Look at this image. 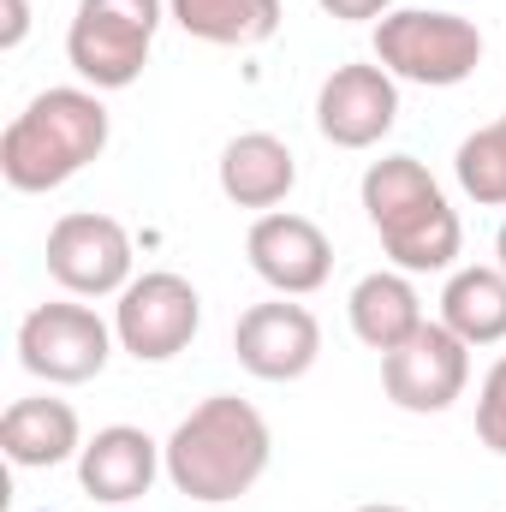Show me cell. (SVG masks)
<instances>
[{
	"label": "cell",
	"mask_w": 506,
	"mask_h": 512,
	"mask_svg": "<svg viewBox=\"0 0 506 512\" xmlns=\"http://www.w3.org/2000/svg\"><path fill=\"white\" fill-rule=\"evenodd\" d=\"M0 453L18 465V471H48V465H66L84 453V423L66 399H12L6 417H0Z\"/></svg>",
	"instance_id": "5bb4252c"
},
{
	"label": "cell",
	"mask_w": 506,
	"mask_h": 512,
	"mask_svg": "<svg viewBox=\"0 0 506 512\" xmlns=\"http://www.w3.org/2000/svg\"><path fill=\"white\" fill-rule=\"evenodd\" d=\"M167 18L209 48H256L280 30V0H167Z\"/></svg>",
	"instance_id": "ac0fdd59"
},
{
	"label": "cell",
	"mask_w": 506,
	"mask_h": 512,
	"mask_svg": "<svg viewBox=\"0 0 506 512\" xmlns=\"http://www.w3.org/2000/svg\"><path fill=\"white\" fill-rule=\"evenodd\" d=\"M167 0H78L66 30V60L90 90H131L149 66Z\"/></svg>",
	"instance_id": "5b68a950"
},
{
	"label": "cell",
	"mask_w": 506,
	"mask_h": 512,
	"mask_svg": "<svg viewBox=\"0 0 506 512\" xmlns=\"http://www.w3.org/2000/svg\"><path fill=\"white\" fill-rule=\"evenodd\" d=\"M48 274L72 298H120L131 280V233L114 215L78 209L48 227Z\"/></svg>",
	"instance_id": "ba28073f"
},
{
	"label": "cell",
	"mask_w": 506,
	"mask_h": 512,
	"mask_svg": "<svg viewBox=\"0 0 506 512\" xmlns=\"http://www.w3.org/2000/svg\"><path fill=\"white\" fill-rule=\"evenodd\" d=\"M203 328V298L185 274L173 268H149L137 274L120 304H114V340L126 346L137 364H167L179 358Z\"/></svg>",
	"instance_id": "52a82bcc"
},
{
	"label": "cell",
	"mask_w": 506,
	"mask_h": 512,
	"mask_svg": "<svg viewBox=\"0 0 506 512\" xmlns=\"http://www.w3.org/2000/svg\"><path fill=\"white\" fill-rule=\"evenodd\" d=\"M233 352L256 382H298L322 358V322L292 298H268V304H251L239 316Z\"/></svg>",
	"instance_id": "8fae6325"
},
{
	"label": "cell",
	"mask_w": 506,
	"mask_h": 512,
	"mask_svg": "<svg viewBox=\"0 0 506 512\" xmlns=\"http://www.w3.org/2000/svg\"><path fill=\"white\" fill-rule=\"evenodd\" d=\"M245 256H251L256 280H268L280 298H310V292H322L328 274H334V245H328V233H322L310 215H292V209L256 215L251 239H245Z\"/></svg>",
	"instance_id": "7c38bea8"
},
{
	"label": "cell",
	"mask_w": 506,
	"mask_h": 512,
	"mask_svg": "<svg viewBox=\"0 0 506 512\" xmlns=\"http://www.w3.org/2000/svg\"><path fill=\"white\" fill-rule=\"evenodd\" d=\"M346 316H352V334L370 346V352H393V346H405L429 316H423V298H417V286H411V274H399V268H381V274H364L358 286H352V304H346Z\"/></svg>",
	"instance_id": "2e32d148"
},
{
	"label": "cell",
	"mask_w": 506,
	"mask_h": 512,
	"mask_svg": "<svg viewBox=\"0 0 506 512\" xmlns=\"http://www.w3.org/2000/svg\"><path fill=\"white\" fill-rule=\"evenodd\" d=\"M161 459H167V483L179 495H191L203 507H227L262 483V471L274 459V435L251 399L209 393L191 417H179Z\"/></svg>",
	"instance_id": "6da1fadb"
},
{
	"label": "cell",
	"mask_w": 506,
	"mask_h": 512,
	"mask_svg": "<svg viewBox=\"0 0 506 512\" xmlns=\"http://www.w3.org/2000/svg\"><path fill=\"white\" fill-rule=\"evenodd\" d=\"M108 149V108L90 84H54L30 96V108L0 131V173L12 191L42 197L78 179Z\"/></svg>",
	"instance_id": "7a4b0ae2"
},
{
	"label": "cell",
	"mask_w": 506,
	"mask_h": 512,
	"mask_svg": "<svg viewBox=\"0 0 506 512\" xmlns=\"http://www.w3.org/2000/svg\"><path fill=\"white\" fill-rule=\"evenodd\" d=\"M471 382V346L447 328V322H423L405 346H393L381 358V387L399 411H417V417H435L447 411Z\"/></svg>",
	"instance_id": "9c48e42d"
},
{
	"label": "cell",
	"mask_w": 506,
	"mask_h": 512,
	"mask_svg": "<svg viewBox=\"0 0 506 512\" xmlns=\"http://www.w3.org/2000/svg\"><path fill=\"white\" fill-rule=\"evenodd\" d=\"M453 173H459L465 197H477L483 209H506V114L459 143Z\"/></svg>",
	"instance_id": "d6986e66"
},
{
	"label": "cell",
	"mask_w": 506,
	"mask_h": 512,
	"mask_svg": "<svg viewBox=\"0 0 506 512\" xmlns=\"http://www.w3.org/2000/svg\"><path fill=\"white\" fill-rule=\"evenodd\" d=\"M322 12L328 18H340V24H364V18H387L393 12V0H322Z\"/></svg>",
	"instance_id": "44dd1931"
},
{
	"label": "cell",
	"mask_w": 506,
	"mask_h": 512,
	"mask_svg": "<svg viewBox=\"0 0 506 512\" xmlns=\"http://www.w3.org/2000/svg\"><path fill=\"white\" fill-rule=\"evenodd\" d=\"M161 471H167L161 447H155L143 429H131V423L96 429V435L84 441V453H78V483H84V495L102 501V507H131V501H143Z\"/></svg>",
	"instance_id": "4fadbf2b"
},
{
	"label": "cell",
	"mask_w": 506,
	"mask_h": 512,
	"mask_svg": "<svg viewBox=\"0 0 506 512\" xmlns=\"http://www.w3.org/2000/svg\"><path fill=\"white\" fill-rule=\"evenodd\" d=\"M393 120H399V78L387 66L346 60L316 90V131L334 149H370L393 131Z\"/></svg>",
	"instance_id": "30bf717a"
},
{
	"label": "cell",
	"mask_w": 506,
	"mask_h": 512,
	"mask_svg": "<svg viewBox=\"0 0 506 512\" xmlns=\"http://www.w3.org/2000/svg\"><path fill=\"white\" fill-rule=\"evenodd\" d=\"M495 256H501L495 268H506V221H501V233H495Z\"/></svg>",
	"instance_id": "cb8c5ba5"
},
{
	"label": "cell",
	"mask_w": 506,
	"mask_h": 512,
	"mask_svg": "<svg viewBox=\"0 0 506 512\" xmlns=\"http://www.w3.org/2000/svg\"><path fill=\"white\" fill-rule=\"evenodd\" d=\"M114 358V328L90 304H36L18 322V364L48 387L96 382Z\"/></svg>",
	"instance_id": "8992f818"
},
{
	"label": "cell",
	"mask_w": 506,
	"mask_h": 512,
	"mask_svg": "<svg viewBox=\"0 0 506 512\" xmlns=\"http://www.w3.org/2000/svg\"><path fill=\"white\" fill-rule=\"evenodd\" d=\"M364 215L399 274H441L465 245L459 209L417 155H381L364 173Z\"/></svg>",
	"instance_id": "3957f363"
},
{
	"label": "cell",
	"mask_w": 506,
	"mask_h": 512,
	"mask_svg": "<svg viewBox=\"0 0 506 512\" xmlns=\"http://www.w3.org/2000/svg\"><path fill=\"white\" fill-rule=\"evenodd\" d=\"M441 322L477 352V346H501L506 340V268H453L447 292H441Z\"/></svg>",
	"instance_id": "e0dca14e"
},
{
	"label": "cell",
	"mask_w": 506,
	"mask_h": 512,
	"mask_svg": "<svg viewBox=\"0 0 506 512\" xmlns=\"http://www.w3.org/2000/svg\"><path fill=\"white\" fill-rule=\"evenodd\" d=\"M376 66H387L399 84L453 90L483 66V30L459 12L405 6L376 24Z\"/></svg>",
	"instance_id": "277c9868"
},
{
	"label": "cell",
	"mask_w": 506,
	"mask_h": 512,
	"mask_svg": "<svg viewBox=\"0 0 506 512\" xmlns=\"http://www.w3.org/2000/svg\"><path fill=\"white\" fill-rule=\"evenodd\" d=\"M352 512H411V507H393V501H370V507H352Z\"/></svg>",
	"instance_id": "603a6c76"
},
{
	"label": "cell",
	"mask_w": 506,
	"mask_h": 512,
	"mask_svg": "<svg viewBox=\"0 0 506 512\" xmlns=\"http://www.w3.org/2000/svg\"><path fill=\"white\" fill-rule=\"evenodd\" d=\"M24 30H30V6H24V0H6V30H0V48H18V42H24Z\"/></svg>",
	"instance_id": "7402d4cb"
},
{
	"label": "cell",
	"mask_w": 506,
	"mask_h": 512,
	"mask_svg": "<svg viewBox=\"0 0 506 512\" xmlns=\"http://www.w3.org/2000/svg\"><path fill=\"white\" fill-rule=\"evenodd\" d=\"M292 185H298V155L274 131H239L221 149V191H227V203L268 215L274 203L292 197Z\"/></svg>",
	"instance_id": "9a60e30c"
},
{
	"label": "cell",
	"mask_w": 506,
	"mask_h": 512,
	"mask_svg": "<svg viewBox=\"0 0 506 512\" xmlns=\"http://www.w3.org/2000/svg\"><path fill=\"white\" fill-rule=\"evenodd\" d=\"M477 435H483L489 453L506 459V352L495 358V370H489L483 387H477Z\"/></svg>",
	"instance_id": "ffe728a7"
}]
</instances>
